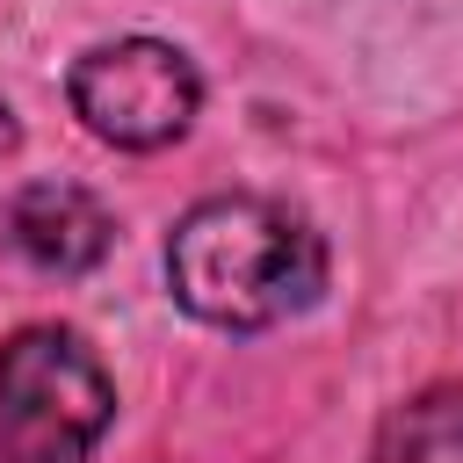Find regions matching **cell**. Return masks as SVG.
Segmentation results:
<instances>
[{
	"mask_svg": "<svg viewBox=\"0 0 463 463\" xmlns=\"http://www.w3.org/2000/svg\"><path fill=\"white\" fill-rule=\"evenodd\" d=\"M195 101H203V80L195 65L159 43V36H123V43H101L72 65V109L94 137L123 145V152H152V145H174L188 123H195Z\"/></svg>",
	"mask_w": 463,
	"mask_h": 463,
	"instance_id": "obj_3",
	"label": "cell"
},
{
	"mask_svg": "<svg viewBox=\"0 0 463 463\" xmlns=\"http://www.w3.org/2000/svg\"><path fill=\"white\" fill-rule=\"evenodd\" d=\"M166 275H174V297L203 326L253 333V326H275L318 304L326 246L297 210L268 195H210L174 224Z\"/></svg>",
	"mask_w": 463,
	"mask_h": 463,
	"instance_id": "obj_1",
	"label": "cell"
},
{
	"mask_svg": "<svg viewBox=\"0 0 463 463\" xmlns=\"http://www.w3.org/2000/svg\"><path fill=\"white\" fill-rule=\"evenodd\" d=\"M7 239L43 275H87L116 246V224H109V210L87 188H72V181H29L7 203Z\"/></svg>",
	"mask_w": 463,
	"mask_h": 463,
	"instance_id": "obj_4",
	"label": "cell"
},
{
	"mask_svg": "<svg viewBox=\"0 0 463 463\" xmlns=\"http://www.w3.org/2000/svg\"><path fill=\"white\" fill-rule=\"evenodd\" d=\"M14 152V116H7V101H0V159Z\"/></svg>",
	"mask_w": 463,
	"mask_h": 463,
	"instance_id": "obj_6",
	"label": "cell"
},
{
	"mask_svg": "<svg viewBox=\"0 0 463 463\" xmlns=\"http://www.w3.org/2000/svg\"><path fill=\"white\" fill-rule=\"evenodd\" d=\"M116 391L80 333L22 326L0 347V463H87Z\"/></svg>",
	"mask_w": 463,
	"mask_h": 463,
	"instance_id": "obj_2",
	"label": "cell"
},
{
	"mask_svg": "<svg viewBox=\"0 0 463 463\" xmlns=\"http://www.w3.org/2000/svg\"><path fill=\"white\" fill-rule=\"evenodd\" d=\"M376 463H463V383H434L383 420Z\"/></svg>",
	"mask_w": 463,
	"mask_h": 463,
	"instance_id": "obj_5",
	"label": "cell"
}]
</instances>
